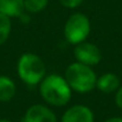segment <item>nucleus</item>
I'll use <instances>...</instances> for the list:
<instances>
[{"label":"nucleus","instance_id":"obj_9","mask_svg":"<svg viewBox=\"0 0 122 122\" xmlns=\"http://www.w3.org/2000/svg\"><path fill=\"white\" fill-rule=\"evenodd\" d=\"M24 11V0H0V13L11 19L18 18Z\"/></svg>","mask_w":122,"mask_h":122},{"label":"nucleus","instance_id":"obj_7","mask_svg":"<svg viewBox=\"0 0 122 122\" xmlns=\"http://www.w3.org/2000/svg\"><path fill=\"white\" fill-rule=\"evenodd\" d=\"M58 122H95V114L89 106L77 103L68 107Z\"/></svg>","mask_w":122,"mask_h":122},{"label":"nucleus","instance_id":"obj_5","mask_svg":"<svg viewBox=\"0 0 122 122\" xmlns=\"http://www.w3.org/2000/svg\"><path fill=\"white\" fill-rule=\"evenodd\" d=\"M74 57H75L76 62L94 68V66H96L101 63L102 51L96 44L85 41L83 43L75 45Z\"/></svg>","mask_w":122,"mask_h":122},{"label":"nucleus","instance_id":"obj_11","mask_svg":"<svg viewBox=\"0 0 122 122\" xmlns=\"http://www.w3.org/2000/svg\"><path fill=\"white\" fill-rule=\"evenodd\" d=\"M49 5V0H24L25 12L30 14H37L43 12Z\"/></svg>","mask_w":122,"mask_h":122},{"label":"nucleus","instance_id":"obj_10","mask_svg":"<svg viewBox=\"0 0 122 122\" xmlns=\"http://www.w3.org/2000/svg\"><path fill=\"white\" fill-rule=\"evenodd\" d=\"M17 94V84L11 77L0 75V102L6 103L13 100Z\"/></svg>","mask_w":122,"mask_h":122},{"label":"nucleus","instance_id":"obj_8","mask_svg":"<svg viewBox=\"0 0 122 122\" xmlns=\"http://www.w3.org/2000/svg\"><path fill=\"white\" fill-rule=\"evenodd\" d=\"M121 80L114 72H104L101 76H97L96 80V88L100 92L104 95L115 94V91L120 88Z\"/></svg>","mask_w":122,"mask_h":122},{"label":"nucleus","instance_id":"obj_4","mask_svg":"<svg viewBox=\"0 0 122 122\" xmlns=\"http://www.w3.org/2000/svg\"><path fill=\"white\" fill-rule=\"evenodd\" d=\"M91 32V21L85 13L75 12L65 21L63 27L64 39L70 45H77L88 39Z\"/></svg>","mask_w":122,"mask_h":122},{"label":"nucleus","instance_id":"obj_17","mask_svg":"<svg viewBox=\"0 0 122 122\" xmlns=\"http://www.w3.org/2000/svg\"><path fill=\"white\" fill-rule=\"evenodd\" d=\"M0 122H12V121L8 120V119H0Z\"/></svg>","mask_w":122,"mask_h":122},{"label":"nucleus","instance_id":"obj_13","mask_svg":"<svg viewBox=\"0 0 122 122\" xmlns=\"http://www.w3.org/2000/svg\"><path fill=\"white\" fill-rule=\"evenodd\" d=\"M58 1L63 7L69 8V10H75L81 6L84 0H58Z\"/></svg>","mask_w":122,"mask_h":122},{"label":"nucleus","instance_id":"obj_1","mask_svg":"<svg viewBox=\"0 0 122 122\" xmlns=\"http://www.w3.org/2000/svg\"><path fill=\"white\" fill-rule=\"evenodd\" d=\"M38 92L43 102L51 108L66 107L72 98V90L65 77L57 72L46 74L38 84Z\"/></svg>","mask_w":122,"mask_h":122},{"label":"nucleus","instance_id":"obj_12","mask_svg":"<svg viewBox=\"0 0 122 122\" xmlns=\"http://www.w3.org/2000/svg\"><path fill=\"white\" fill-rule=\"evenodd\" d=\"M12 31V19L0 13V46L4 45Z\"/></svg>","mask_w":122,"mask_h":122},{"label":"nucleus","instance_id":"obj_6","mask_svg":"<svg viewBox=\"0 0 122 122\" xmlns=\"http://www.w3.org/2000/svg\"><path fill=\"white\" fill-rule=\"evenodd\" d=\"M53 108L45 103H35L24 113L21 122H58Z\"/></svg>","mask_w":122,"mask_h":122},{"label":"nucleus","instance_id":"obj_14","mask_svg":"<svg viewBox=\"0 0 122 122\" xmlns=\"http://www.w3.org/2000/svg\"><path fill=\"white\" fill-rule=\"evenodd\" d=\"M114 103L117 107V109L122 110V84L114 94Z\"/></svg>","mask_w":122,"mask_h":122},{"label":"nucleus","instance_id":"obj_16","mask_svg":"<svg viewBox=\"0 0 122 122\" xmlns=\"http://www.w3.org/2000/svg\"><path fill=\"white\" fill-rule=\"evenodd\" d=\"M103 122H122V116H112L106 119Z\"/></svg>","mask_w":122,"mask_h":122},{"label":"nucleus","instance_id":"obj_2","mask_svg":"<svg viewBox=\"0 0 122 122\" xmlns=\"http://www.w3.org/2000/svg\"><path fill=\"white\" fill-rule=\"evenodd\" d=\"M17 75L19 80L27 86H38L46 76L47 69L43 58L33 52H24L17 61Z\"/></svg>","mask_w":122,"mask_h":122},{"label":"nucleus","instance_id":"obj_15","mask_svg":"<svg viewBox=\"0 0 122 122\" xmlns=\"http://www.w3.org/2000/svg\"><path fill=\"white\" fill-rule=\"evenodd\" d=\"M18 19H19V21H20L21 24H24V25L30 24V21H31V14L24 11V12H23V13H21L19 17H18Z\"/></svg>","mask_w":122,"mask_h":122},{"label":"nucleus","instance_id":"obj_3","mask_svg":"<svg viewBox=\"0 0 122 122\" xmlns=\"http://www.w3.org/2000/svg\"><path fill=\"white\" fill-rule=\"evenodd\" d=\"M66 82L71 90L77 94H89L96 88L97 75L92 66L82 64L78 62L70 63L64 71Z\"/></svg>","mask_w":122,"mask_h":122}]
</instances>
